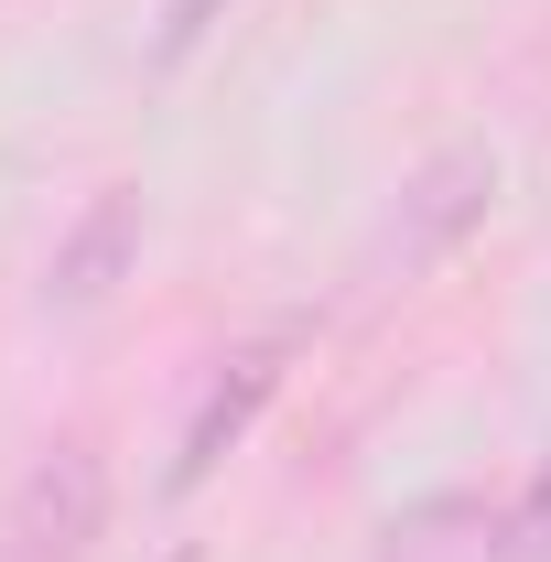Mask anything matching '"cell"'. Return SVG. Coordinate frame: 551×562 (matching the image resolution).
<instances>
[{
	"label": "cell",
	"instance_id": "6da1fadb",
	"mask_svg": "<svg viewBox=\"0 0 551 562\" xmlns=\"http://www.w3.org/2000/svg\"><path fill=\"white\" fill-rule=\"evenodd\" d=\"M98 530H109V454L66 432L22 465V487L0 508V562H87Z\"/></svg>",
	"mask_w": 551,
	"mask_h": 562
},
{
	"label": "cell",
	"instance_id": "7a4b0ae2",
	"mask_svg": "<svg viewBox=\"0 0 551 562\" xmlns=\"http://www.w3.org/2000/svg\"><path fill=\"white\" fill-rule=\"evenodd\" d=\"M303 336H314V325H303V314H281V325H260L249 347L216 368V390L195 401V422H184V454H173V497H195L216 465H227V443H238V432H249V422L281 401V379H292Z\"/></svg>",
	"mask_w": 551,
	"mask_h": 562
},
{
	"label": "cell",
	"instance_id": "3957f363",
	"mask_svg": "<svg viewBox=\"0 0 551 562\" xmlns=\"http://www.w3.org/2000/svg\"><path fill=\"white\" fill-rule=\"evenodd\" d=\"M497 206V151H476V140H454V151H432L412 173V195H401V227H390V249H401V271H421V260H443L476 216Z\"/></svg>",
	"mask_w": 551,
	"mask_h": 562
},
{
	"label": "cell",
	"instance_id": "277c9868",
	"mask_svg": "<svg viewBox=\"0 0 551 562\" xmlns=\"http://www.w3.org/2000/svg\"><path fill=\"white\" fill-rule=\"evenodd\" d=\"M131 260H140V184H98V206L76 216L55 238V260H44V303L87 314V303H109L131 281Z\"/></svg>",
	"mask_w": 551,
	"mask_h": 562
},
{
	"label": "cell",
	"instance_id": "5b68a950",
	"mask_svg": "<svg viewBox=\"0 0 551 562\" xmlns=\"http://www.w3.org/2000/svg\"><path fill=\"white\" fill-rule=\"evenodd\" d=\"M497 562H551V454L530 465V487H519V508L497 519Z\"/></svg>",
	"mask_w": 551,
	"mask_h": 562
},
{
	"label": "cell",
	"instance_id": "8992f818",
	"mask_svg": "<svg viewBox=\"0 0 551 562\" xmlns=\"http://www.w3.org/2000/svg\"><path fill=\"white\" fill-rule=\"evenodd\" d=\"M216 11H227V0H162V44H151V66H184V55L216 33Z\"/></svg>",
	"mask_w": 551,
	"mask_h": 562
}]
</instances>
